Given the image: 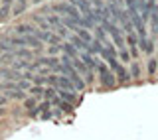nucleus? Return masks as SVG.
<instances>
[{"label":"nucleus","mask_w":158,"mask_h":140,"mask_svg":"<svg viewBox=\"0 0 158 140\" xmlns=\"http://www.w3.org/2000/svg\"><path fill=\"white\" fill-rule=\"evenodd\" d=\"M32 24H36L40 30H49L48 18H46V16H42V14H34V16H32Z\"/></svg>","instance_id":"9b49d317"},{"label":"nucleus","mask_w":158,"mask_h":140,"mask_svg":"<svg viewBox=\"0 0 158 140\" xmlns=\"http://www.w3.org/2000/svg\"><path fill=\"white\" fill-rule=\"evenodd\" d=\"M75 34H77V36L81 38V39H83V42H85V43H91L93 39H95V38L91 36V32H89V30H85V28H79Z\"/></svg>","instance_id":"a211bd4d"},{"label":"nucleus","mask_w":158,"mask_h":140,"mask_svg":"<svg viewBox=\"0 0 158 140\" xmlns=\"http://www.w3.org/2000/svg\"><path fill=\"white\" fill-rule=\"evenodd\" d=\"M12 2H14V0H0L2 6H12Z\"/></svg>","instance_id":"a878e982"},{"label":"nucleus","mask_w":158,"mask_h":140,"mask_svg":"<svg viewBox=\"0 0 158 140\" xmlns=\"http://www.w3.org/2000/svg\"><path fill=\"white\" fill-rule=\"evenodd\" d=\"M57 107H59V113H69V111L73 109V105H71V103H65V101H59Z\"/></svg>","instance_id":"4be33fe9"},{"label":"nucleus","mask_w":158,"mask_h":140,"mask_svg":"<svg viewBox=\"0 0 158 140\" xmlns=\"http://www.w3.org/2000/svg\"><path fill=\"white\" fill-rule=\"evenodd\" d=\"M125 43H127L128 51H131V57L138 61V56H140V49H138V36H136V32H131V34H127V36H125Z\"/></svg>","instance_id":"f03ea898"},{"label":"nucleus","mask_w":158,"mask_h":140,"mask_svg":"<svg viewBox=\"0 0 158 140\" xmlns=\"http://www.w3.org/2000/svg\"><path fill=\"white\" fill-rule=\"evenodd\" d=\"M46 18H48V24H49V28H56V30H57V28L63 24V22H61V18H59V14H48Z\"/></svg>","instance_id":"dca6fc26"},{"label":"nucleus","mask_w":158,"mask_h":140,"mask_svg":"<svg viewBox=\"0 0 158 140\" xmlns=\"http://www.w3.org/2000/svg\"><path fill=\"white\" fill-rule=\"evenodd\" d=\"M28 93L32 95V97H36V99H44V87L42 85H32Z\"/></svg>","instance_id":"6ab92c4d"},{"label":"nucleus","mask_w":158,"mask_h":140,"mask_svg":"<svg viewBox=\"0 0 158 140\" xmlns=\"http://www.w3.org/2000/svg\"><path fill=\"white\" fill-rule=\"evenodd\" d=\"M59 47H61V53H65V56H69L71 59L79 57V49H77L75 46H73L71 42H67V39H65V42H61V46H59Z\"/></svg>","instance_id":"9d476101"},{"label":"nucleus","mask_w":158,"mask_h":140,"mask_svg":"<svg viewBox=\"0 0 158 140\" xmlns=\"http://www.w3.org/2000/svg\"><path fill=\"white\" fill-rule=\"evenodd\" d=\"M128 73H131V79H138L142 75V67H140V63H138L136 59L131 61V69H128Z\"/></svg>","instance_id":"f8f14e48"},{"label":"nucleus","mask_w":158,"mask_h":140,"mask_svg":"<svg viewBox=\"0 0 158 140\" xmlns=\"http://www.w3.org/2000/svg\"><path fill=\"white\" fill-rule=\"evenodd\" d=\"M61 22H63V26H65L67 30H71V32H77V30H79L77 22H75V20H71V18H63Z\"/></svg>","instance_id":"412c9836"},{"label":"nucleus","mask_w":158,"mask_h":140,"mask_svg":"<svg viewBox=\"0 0 158 140\" xmlns=\"http://www.w3.org/2000/svg\"><path fill=\"white\" fill-rule=\"evenodd\" d=\"M14 56H16V59H26V61H32L34 56H36V51L30 47H16L14 49Z\"/></svg>","instance_id":"6e6552de"},{"label":"nucleus","mask_w":158,"mask_h":140,"mask_svg":"<svg viewBox=\"0 0 158 140\" xmlns=\"http://www.w3.org/2000/svg\"><path fill=\"white\" fill-rule=\"evenodd\" d=\"M8 101H10V99L6 97V95H4V93H0V107H6Z\"/></svg>","instance_id":"393cba45"},{"label":"nucleus","mask_w":158,"mask_h":140,"mask_svg":"<svg viewBox=\"0 0 158 140\" xmlns=\"http://www.w3.org/2000/svg\"><path fill=\"white\" fill-rule=\"evenodd\" d=\"M12 16V6H0V22L8 20Z\"/></svg>","instance_id":"aec40b11"},{"label":"nucleus","mask_w":158,"mask_h":140,"mask_svg":"<svg viewBox=\"0 0 158 140\" xmlns=\"http://www.w3.org/2000/svg\"><path fill=\"white\" fill-rule=\"evenodd\" d=\"M14 59H16L14 51H2V53H0V65H6V63H14Z\"/></svg>","instance_id":"f3484780"},{"label":"nucleus","mask_w":158,"mask_h":140,"mask_svg":"<svg viewBox=\"0 0 158 140\" xmlns=\"http://www.w3.org/2000/svg\"><path fill=\"white\" fill-rule=\"evenodd\" d=\"M32 2H34V4H40V2H42V0H32Z\"/></svg>","instance_id":"cd10ccee"},{"label":"nucleus","mask_w":158,"mask_h":140,"mask_svg":"<svg viewBox=\"0 0 158 140\" xmlns=\"http://www.w3.org/2000/svg\"><path fill=\"white\" fill-rule=\"evenodd\" d=\"M12 30H14V34H16V36H30V34H32V36H36L40 28L36 26V24H18V26H14Z\"/></svg>","instance_id":"7ed1b4c3"},{"label":"nucleus","mask_w":158,"mask_h":140,"mask_svg":"<svg viewBox=\"0 0 158 140\" xmlns=\"http://www.w3.org/2000/svg\"><path fill=\"white\" fill-rule=\"evenodd\" d=\"M69 4H73V6L79 10L81 16H91L93 14V6H91L89 0H69Z\"/></svg>","instance_id":"423d86ee"},{"label":"nucleus","mask_w":158,"mask_h":140,"mask_svg":"<svg viewBox=\"0 0 158 140\" xmlns=\"http://www.w3.org/2000/svg\"><path fill=\"white\" fill-rule=\"evenodd\" d=\"M4 113H6V109H4V107H0V117H4Z\"/></svg>","instance_id":"bb28decb"},{"label":"nucleus","mask_w":158,"mask_h":140,"mask_svg":"<svg viewBox=\"0 0 158 140\" xmlns=\"http://www.w3.org/2000/svg\"><path fill=\"white\" fill-rule=\"evenodd\" d=\"M26 8H28V6H22V4H16V6L12 8V16H20V14H24V12H26Z\"/></svg>","instance_id":"5701e85b"},{"label":"nucleus","mask_w":158,"mask_h":140,"mask_svg":"<svg viewBox=\"0 0 158 140\" xmlns=\"http://www.w3.org/2000/svg\"><path fill=\"white\" fill-rule=\"evenodd\" d=\"M0 53H2V49H0Z\"/></svg>","instance_id":"c85d7f7f"},{"label":"nucleus","mask_w":158,"mask_h":140,"mask_svg":"<svg viewBox=\"0 0 158 140\" xmlns=\"http://www.w3.org/2000/svg\"><path fill=\"white\" fill-rule=\"evenodd\" d=\"M158 71V59L156 57H150L146 61V73H148V77H154Z\"/></svg>","instance_id":"ddd939ff"},{"label":"nucleus","mask_w":158,"mask_h":140,"mask_svg":"<svg viewBox=\"0 0 158 140\" xmlns=\"http://www.w3.org/2000/svg\"><path fill=\"white\" fill-rule=\"evenodd\" d=\"M56 97H57V87H53V85H48V87L44 89V99H46V101H53Z\"/></svg>","instance_id":"4468645a"},{"label":"nucleus","mask_w":158,"mask_h":140,"mask_svg":"<svg viewBox=\"0 0 158 140\" xmlns=\"http://www.w3.org/2000/svg\"><path fill=\"white\" fill-rule=\"evenodd\" d=\"M57 53H61V47L59 46H49L48 47V56H57Z\"/></svg>","instance_id":"b1692460"},{"label":"nucleus","mask_w":158,"mask_h":140,"mask_svg":"<svg viewBox=\"0 0 158 140\" xmlns=\"http://www.w3.org/2000/svg\"><path fill=\"white\" fill-rule=\"evenodd\" d=\"M24 109L28 111L30 117H40V105H38V99L36 97H26L24 99Z\"/></svg>","instance_id":"39448f33"},{"label":"nucleus","mask_w":158,"mask_h":140,"mask_svg":"<svg viewBox=\"0 0 158 140\" xmlns=\"http://www.w3.org/2000/svg\"><path fill=\"white\" fill-rule=\"evenodd\" d=\"M138 49H140L142 53H146V56H152L154 53V42H152V38H138Z\"/></svg>","instance_id":"0eeeda50"},{"label":"nucleus","mask_w":158,"mask_h":140,"mask_svg":"<svg viewBox=\"0 0 158 140\" xmlns=\"http://www.w3.org/2000/svg\"><path fill=\"white\" fill-rule=\"evenodd\" d=\"M117 53H118V61L121 63H131V51H128V47H121V49H117Z\"/></svg>","instance_id":"2eb2a0df"},{"label":"nucleus","mask_w":158,"mask_h":140,"mask_svg":"<svg viewBox=\"0 0 158 140\" xmlns=\"http://www.w3.org/2000/svg\"><path fill=\"white\" fill-rule=\"evenodd\" d=\"M97 73H99V87L101 89H115V87H118L115 73L111 71V67H109L105 61H99Z\"/></svg>","instance_id":"f257e3e1"},{"label":"nucleus","mask_w":158,"mask_h":140,"mask_svg":"<svg viewBox=\"0 0 158 140\" xmlns=\"http://www.w3.org/2000/svg\"><path fill=\"white\" fill-rule=\"evenodd\" d=\"M56 87H57V89H65V91H77L75 85L71 83V79H67L65 75H57V79H56Z\"/></svg>","instance_id":"1a4fd4ad"},{"label":"nucleus","mask_w":158,"mask_h":140,"mask_svg":"<svg viewBox=\"0 0 158 140\" xmlns=\"http://www.w3.org/2000/svg\"><path fill=\"white\" fill-rule=\"evenodd\" d=\"M79 59H81V61L85 63V67L89 69V71H93V73L97 71L99 59H97L95 56H91V53H89V51H81V53H79Z\"/></svg>","instance_id":"20e7f679"}]
</instances>
